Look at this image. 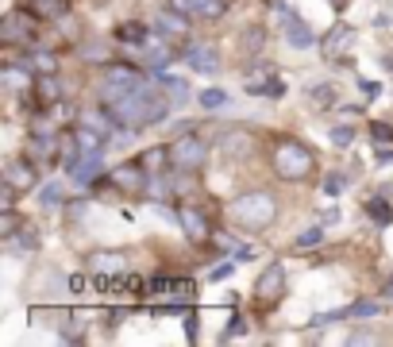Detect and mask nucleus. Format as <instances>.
Instances as JSON below:
<instances>
[{"label": "nucleus", "mask_w": 393, "mask_h": 347, "mask_svg": "<svg viewBox=\"0 0 393 347\" xmlns=\"http://www.w3.org/2000/svg\"><path fill=\"white\" fill-rule=\"evenodd\" d=\"M31 31H35V24H31V16H24V12H12L4 24H0V39L4 43H31Z\"/></svg>", "instance_id": "obj_6"}, {"label": "nucleus", "mask_w": 393, "mask_h": 347, "mask_svg": "<svg viewBox=\"0 0 393 347\" xmlns=\"http://www.w3.org/2000/svg\"><path fill=\"white\" fill-rule=\"evenodd\" d=\"M351 39H354V31H351V27H332V31H328V39H324V54H328V58L343 54V51L351 46Z\"/></svg>", "instance_id": "obj_13"}, {"label": "nucleus", "mask_w": 393, "mask_h": 347, "mask_svg": "<svg viewBox=\"0 0 393 347\" xmlns=\"http://www.w3.org/2000/svg\"><path fill=\"white\" fill-rule=\"evenodd\" d=\"M139 51L147 54L150 66H166V62H170V46H166V39H143Z\"/></svg>", "instance_id": "obj_17"}, {"label": "nucleus", "mask_w": 393, "mask_h": 347, "mask_svg": "<svg viewBox=\"0 0 393 347\" xmlns=\"http://www.w3.org/2000/svg\"><path fill=\"white\" fill-rule=\"evenodd\" d=\"M232 217L243 224V228H266L277 217V201L270 193H247L232 204Z\"/></svg>", "instance_id": "obj_2"}, {"label": "nucleus", "mask_w": 393, "mask_h": 347, "mask_svg": "<svg viewBox=\"0 0 393 347\" xmlns=\"http://www.w3.org/2000/svg\"><path fill=\"white\" fill-rule=\"evenodd\" d=\"M200 105H205V108H224L228 105V93L224 89H205V93H200Z\"/></svg>", "instance_id": "obj_26"}, {"label": "nucleus", "mask_w": 393, "mask_h": 347, "mask_svg": "<svg viewBox=\"0 0 393 347\" xmlns=\"http://www.w3.org/2000/svg\"><path fill=\"white\" fill-rule=\"evenodd\" d=\"M158 27H162V31H166V35H178V39H185V35H189V24L181 20L178 12H166V16H158Z\"/></svg>", "instance_id": "obj_21"}, {"label": "nucleus", "mask_w": 393, "mask_h": 347, "mask_svg": "<svg viewBox=\"0 0 393 347\" xmlns=\"http://www.w3.org/2000/svg\"><path fill=\"white\" fill-rule=\"evenodd\" d=\"M185 62L200 73H216V51L213 46H193V51L185 54Z\"/></svg>", "instance_id": "obj_14"}, {"label": "nucleus", "mask_w": 393, "mask_h": 347, "mask_svg": "<svg viewBox=\"0 0 393 347\" xmlns=\"http://www.w3.org/2000/svg\"><path fill=\"white\" fill-rule=\"evenodd\" d=\"M27 70H39V73H54V54H46V51H35L31 58H27Z\"/></svg>", "instance_id": "obj_24"}, {"label": "nucleus", "mask_w": 393, "mask_h": 347, "mask_svg": "<svg viewBox=\"0 0 393 347\" xmlns=\"http://www.w3.org/2000/svg\"><path fill=\"white\" fill-rule=\"evenodd\" d=\"M208 158V147L200 143V139H174L170 143V162H174V170H200Z\"/></svg>", "instance_id": "obj_4"}, {"label": "nucleus", "mask_w": 393, "mask_h": 347, "mask_svg": "<svg viewBox=\"0 0 393 347\" xmlns=\"http://www.w3.org/2000/svg\"><path fill=\"white\" fill-rule=\"evenodd\" d=\"M185 336H189V340H197V313L185 316Z\"/></svg>", "instance_id": "obj_41"}, {"label": "nucleus", "mask_w": 393, "mask_h": 347, "mask_svg": "<svg viewBox=\"0 0 393 347\" xmlns=\"http://www.w3.org/2000/svg\"><path fill=\"white\" fill-rule=\"evenodd\" d=\"M274 170H277V177H285V182H301V177H309V170H312L309 147H301L297 139L277 143V151H274Z\"/></svg>", "instance_id": "obj_1"}, {"label": "nucleus", "mask_w": 393, "mask_h": 347, "mask_svg": "<svg viewBox=\"0 0 393 347\" xmlns=\"http://www.w3.org/2000/svg\"><path fill=\"white\" fill-rule=\"evenodd\" d=\"M324 236H320V228H305L301 236H297V247H316Z\"/></svg>", "instance_id": "obj_35"}, {"label": "nucleus", "mask_w": 393, "mask_h": 347, "mask_svg": "<svg viewBox=\"0 0 393 347\" xmlns=\"http://www.w3.org/2000/svg\"><path fill=\"white\" fill-rule=\"evenodd\" d=\"M58 197H62V185H58V182H51V185H43L39 201H43V204H58Z\"/></svg>", "instance_id": "obj_36"}, {"label": "nucleus", "mask_w": 393, "mask_h": 347, "mask_svg": "<svg viewBox=\"0 0 393 347\" xmlns=\"http://www.w3.org/2000/svg\"><path fill=\"white\" fill-rule=\"evenodd\" d=\"M285 39H290V46H297V51H309V46L316 43V35H312V27L305 20L290 16V20H285Z\"/></svg>", "instance_id": "obj_12"}, {"label": "nucleus", "mask_w": 393, "mask_h": 347, "mask_svg": "<svg viewBox=\"0 0 393 347\" xmlns=\"http://www.w3.org/2000/svg\"><path fill=\"white\" fill-rule=\"evenodd\" d=\"M81 58H89V62H108V51H101V46H85Z\"/></svg>", "instance_id": "obj_37"}, {"label": "nucleus", "mask_w": 393, "mask_h": 347, "mask_svg": "<svg viewBox=\"0 0 393 347\" xmlns=\"http://www.w3.org/2000/svg\"><path fill=\"white\" fill-rule=\"evenodd\" d=\"M158 86L170 93V100H174V105H181V100L189 97V86H185V78H170V73H158Z\"/></svg>", "instance_id": "obj_19"}, {"label": "nucleus", "mask_w": 393, "mask_h": 347, "mask_svg": "<svg viewBox=\"0 0 393 347\" xmlns=\"http://www.w3.org/2000/svg\"><path fill=\"white\" fill-rule=\"evenodd\" d=\"M178 224L185 228V236H193V239H205V236H208V220H205V212L189 209V204H181V209H178Z\"/></svg>", "instance_id": "obj_10"}, {"label": "nucleus", "mask_w": 393, "mask_h": 347, "mask_svg": "<svg viewBox=\"0 0 393 347\" xmlns=\"http://www.w3.org/2000/svg\"><path fill=\"white\" fill-rule=\"evenodd\" d=\"M139 162H143V170H147V174H162V170H166V162H170V147H150V151L139 155Z\"/></svg>", "instance_id": "obj_15"}, {"label": "nucleus", "mask_w": 393, "mask_h": 347, "mask_svg": "<svg viewBox=\"0 0 393 347\" xmlns=\"http://www.w3.org/2000/svg\"><path fill=\"white\" fill-rule=\"evenodd\" d=\"M359 89L367 93V97H378V93H382V86H378V81H367V78L359 81Z\"/></svg>", "instance_id": "obj_39"}, {"label": "nucleus", "mask_w": 393, "mask_h": 347, "mask_svg": "<svg viewBox=\"0 0 393 347\" xmlns=\"http://www.w3.org/2000/svg\"><path fill=\"white\" fill-rule=\"evenodd\" d=\"M16 228H20V217H16L12 209H4V212H0V236L12 239V236H16Z\"/></svg>", "instance_id": "obj_29"}, {"label": "nucleus", "mask_w": 393, "mask_h": 347, "mask_svg": "<svg viewBox=\"0 0 393 347\" xmlns=\"http://www.w3.org/2000/svg\"><path fill=\"white\" fill-rule=\"evenodd\" d=\"M31 12L43 16V20H62L70 8H66V0H31Z\"/></svg>", "instance_id": "obj_18"}, {"label": "nucleus", "mask_w": 393, "mask_h": 347, "mask_svg": "<svg viewBox=\"0 0 393 347\" xmlns=\"http://www.w3.org/2000/svg\"><path fill=\"white\" fill-rule=\"evenodd\" d=\"M4 81H8L12 89H27V86L35 81V73H31V70H20V66H8V70H4Z\"/></svg>", "instance_id": "obj_22"}, {"label": "nucleus", "mask_w": 393, "mask_h": 347, "mask_svg": "<svg viewBox=\"0 0 393 347\" xmlns=\"http://www.w3.org/2000/svg\"><path fill=\"white\" fill-rule=\"evenodd\" d=\"M193 294H197L193 282H174V305L178 301H193Z\"/></svg>", "instance_id": "obj_33"}, {"label": "nucleus", "mask_w": 393, "mask_h": 347, "mask_svg": "<svg viewBox=\"0 0 393 347\" xmlns=\"http://www.w3.org/2000/svg\"><path fill=\"white\" fill-rule=\"evenodd\" d=\"M89 270L97 278H116L128 270V259H123V251H93L89 255Z\"/></svg>", "instance_id": "obj_5"}, {"label": "nucleus", "mask_w": 393, "mask_h": 347, "mask_svg": "<svg viewBox=\"0 0 393 347\" xmlns=\"http://www.w3.org/2000/svg\"><path fill=\"white\" fill-rule=\"evenodd\" d=\"M243 43H251V46H247V51H258V43H262V31H258V27H255L251 35H243Z\"/></svg>", "instance_id": "obj_40"}, {"label": "nucleus", "mask_w": 393, "mask_h": 347, "mask_svg": "<svg viewBox=\"0 0 393 347\" xmlns=\"http://www.w3.org/2000/svg\"><path fill=\"white\" fill-rule=\"evenodd\" d=\"M139 86H143V78H139L136 66H108V73H104V86H101V97L112 105V100L136 93Z\"/></svg>", "instance_id": "obj_3"}, {"label": "nucleus", "mask_w": 393, "mask_h": 347, "mask_svg": "<svg viewBox=\"0 0 393 347\" xmlns=\"http://www.w3.org/2000/svg\"><path fill=\"white\" fill-rule=\"evenodd\" d=\"M312 100H332V89H312Z\"/></svg>", "instance_id": "obj_43"}, {"label": "nucleus", "mask_w": 393, "mask_h": 347, "mask_svg": "<svg viewBox=\"0 0 393 347\" xmlns=\"http://www.w3.org/2000/svg\"><path fill=\"white\" fill-rule=\"evenodd\" d=\"M343 190H347V177H343V174H328V182H324V193L335 197V193H343Z\"/></svg>", "instance_id": "obj_32"}, {"label": "nucleus", "mask_w": 393, "mask_h": 347, "mask_svg": "<svg viewBox=\"0 0 393 347\" xmlns=\"http://www.w3.org/2000/svg\"><path fill=\"white\" fill-rule=\"evenodd\" d=\"M243 328H247V321H243V316H232V324H228V336H239Z\"/></svg>", "instance_id": "obj_42"}, {"label": "nucleus", "mask_w": 393, "mask_h": 347, "mask_svg": "<svg viewBox=\"0 0 393 347\" xmlns=\"http://www.w3.org/2000/svg\"><path fill=\"white\" fill-rule=\"evenodd\" d=\"M232 0H193V16H205V20H216V16L228 12Z\"/></svg>", "instance_id": "obj_20"}, {"label": "nucleus", "mask_w": 393, "mask_h": 347, "mask_svg": "<svg viewBox=\"0 0 393 347\" xmlns=\"http://www.w3.org/2000/svg\"><path fill=\"white\" fill-rule=\"evenodd\" d=\"M4 182L16 185V190H31V185H35V162H24V158L8 162L4 166Z\"/></svg>", "instance_id": "obj_9"}, {"label": "nucleus", "mask_w": 393, "mask_h": 347, "mask_svg": "<svg viewBox=\"0 0 393 347\" xmlns=\"http://www.w3.org/2000/svg\"><path fill=\"white\" fill-rule=\"evenodd\" d=\"M251 93H262V97H285V81L270 78V81H258V86H247Z\"/></svg>", "instance_id": "obj_25"}, {"label": "nucleus", "mask_w": 393, "mask_h": 347, "mask_svg": "<svg viewBox=\"0 0 393 347\" xmlns=\"http://www.w3.org/2000/svg\"><path fill=\"white\" fill-rule=\"evenodd\" d=\"M112 182L120 185V190H143L147 185V170H143V162H128V166H120L116 174H112Z\"/></svg>", "instance_id": "obj_11"}, {"label": "nucleus", "mask_w": 393, "mask_h": 347, "mask_svg": "<svg viewBox=\"0 0 393 347\" xmlns=\"http://www.w3.org/2000/svg\"><path fill=\"white\" fill-rule=\"evenodd\" d=\"M116 35H120L123 43H143V39H147V35H143V27H139V24H128V27L120 24V27H116Z\"/></svg>", "instance_id": "obj_30"}, {"label": "nucleus", "mask_w": 393, "mask_h": 347, "mask_svg": "<svg viewBox=\"0 0 393 347\" xmlns=\"http://www.w3.org/2000/svg\"><path fill=\"white\" fill-rule=\"evenodd\" d=\"M232 270H235V262H220V266H213V282H224Z\"/></svg>", "instance_id": "obj_38"}, {"label": "nucleus", "mask_w": 393, "mask_h": 347, "mask_svg": "<svg viewBox=\"0 0 393 347\" xmlns=\"http://www.w3.org/2000/svg\"><path fill=\"white\" fill-rule=\"evenodd\" d=\"M70 174H73V182L78 185H89V182H97V177L104 174V162H101V151H85L78 162H70Z\"/></svg>", "instance_id": "obj_7"}, {"label": "nucleus", "mask_w": 393, "mask_h": 347, "mask_svg": "<svg viewBox=\"0 0 393 347\" xmlns=\"http://www.w3.org/2000/svg\"><path fill=\"white\" fill-rule=\"evenodd\" d=\"M367 217H374L378 224H389L393 212H389V204L382 201V197H370V201H367Z\"/></svg>", "instance_id": "obj_23"}, {"label": "nucleus", "mask_w": 393, "mask_h": 347, "mask_svg": "<svg viewBox=\"0 0 393 347\" xmlns=\"http://www.w3.org/2000/svg\"><path fill=\"white\" fill-rule=\"evenodd\" d=\"M282 286H285V270H282V266H277V262H274V266H266V270H262V278H258V282H255V294H258V301H274V297L282 294Z\"/></svg>", "instance_id": "obj_8"}, {"label": "nucleus", "mask_w": 393, "mask_h": 347, "mask_svg": "<svg viewBox=\"0 0 393 347\" xmlns=\"http://www.w3.org/2000/svg\"><path fill=\"white\" fill-rule=\"evenodd\" d=\"M35 97H39V105H58V81H54V73H39L35 78Z\"/></svg>", "instance_id": "obj_16"}, {"label": "nucleus", "mask_w": 393, "mask_h": 347, "mask_svg": "<svg viewBox=\"0 0 393 347\" xmlns=\"http://www.w3.org/2000/svg\"><path fill=\"white\" fill-rule=\"evenodd\" d=\"M370 139H378V143H393V128L382 124V120H370Z\"/></svg>", "instance_id": "obj_31"}, {"label": "nucleus", "mask_w": 393, "mask_h": 347, "mask_svg": "<svg viewBox=\"0 0 393 347\" xmlns=\"http://www.w3.org/2000/svg\"><path fill=\"white\" fill-rule=\"evenodd\" d=\"M16 243H20L24 251H35L39 247V228H35V224H24V236H12Z\"/></svg>", "instance_id": "obj_27"}, {"label": "nucleus", "mask_w": 393, "mask_h": 347, "mask_svg": "<svg viewBox=\"0 0 393 347\" xmlns=\"http://www.w3.org/2000/svg\"><path fill=\"white\" fill-rule=\"evenodd\" d=\"M378 313H382V305H378V301H354L343 316H378Z\"/></svg>", "instance_id": "obj_28"}, {"label": "nucleus", "mask_w": 393, "mask_h": 347, "mask_svg": "<svg viewBox=\"0 0 393 347\" xmlns=\"http://www.w3.org/2000/svg\"><path fill=\"white\" fill-rule=\"evenodd\" d=\"M328 139H332V143H335V147H347V143H351V139H354V131H351L347 124H343V128H332V135H328Z\"/></svg>", "instance_id": "obj_34"}]
</instances>
